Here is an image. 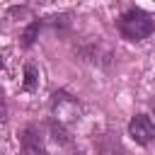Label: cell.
Masks as SVG:
<instances>
[{
    "instance_id": "1",
    "label": "cell",
    "mask_w": 155,
    "mask_h": 155,
    "mask_svg": "<svg viewBox=\"0 0 155 155\" xmlns=\"http://www.w3.org/2000/svg\"><path fill=\"white\" fill-rule=\"evenodd\" d=\"M116 27H119V31H121V36L126 41H143V39H148L153 34L155 19H153V15H148L140 7H128L119 17Z\"/></svg>"
},
{
    "instance_id": "9",
    "label": "cell",
    "mask_w": 155,
    "mask_h": 155,
    "mask_svg": "<svg viewBox=\"0 0 155 155\" xmlns=\"http://www.w3.org/2000/svg\"><path fill=\"white\" fill-rule=\"evenodd\" d=\"M5 119H7V102H5V97L0 92V121H5Z\"/></svg>"
},
{
    "instance_id": "10",
    "label": "cell",
    "mask_w": 155,
    "mask_h": 155,
    "mask_svg": "<svg viewBox=\"0 0 155 155\" xmlns=\"http://www.w3.org/2000/svg\"><path fill=\"white\" fill-rule=\"evenodd\" d=\"M0 68H2V53H0Z\"/></svg>"
},
{
    "instance_id": "2",
    "label": "cell",
    "mask_w": 155,
    "mask_h": 155,
    "mask_svg": "<svg viewBox=\"0 0 155 155\" xmlns=\"http://www.w3.org/2000/svg\"><path fill=\"white\" fill-rule=\"evenodd\" d=\"M80 102L78 97H73L70 92L65 90H58L51 94V114H53V121L61 124V126H68V124H75L80 119Z\"/></svg>"
},
{
    "instance_id": "3",
    "label": "cell",
    "mask_w": 155,
    "mask_h": 155,
    "mask_svg": "<svg viewBox=\"0 0 155 155\" xmlns=\"http://www.w3.org/2000/svg\"><path fill=\"white\" fill-rule=\"evenodd\" d=\"M19 150H22V155H48L46 140H44V133L39 126L27 124L19 131Z\"/></svg>"
},
{
    "instance_id": "5",
    "label": "cell",
    "mask_w": 155,
    "mask_h": 155,
    "mask_svg": "<svg viewBox=\"0 0 155 155\" xmlns=\"http://www.w3.org/2000/svg\"><path fill=\"white\" fill-rule=\"evenodd\" d=\"M94 153L97 155H128V150L124 148V143L119 140L116 133H99L94 138Z\"/></svg>"
},
{
    "instance_id": "7",
    "label": "cell",
    "mask_w": 155,
    "mask_h": 155,
    "mask_svg": "<svg viewBox=\"0 0 155 155\" xmlns=\"http://www.w3.org/2000/svg\"><path fill=\"white\" fill-rule=\"evenodd\" d=\"M39 29H41V19H34V22H31V24L24 29V34H22V46H24V48L34 46L36 36H39Z\"/></svg>"
},
{
    "instance_id": "4",
    "label": "cell",
    "mask_w": 155,
    "mask_h": 155,
    "mask_svg": "<svg viewBox=\"0 0 155 155\" xmlns=\"http://www.w3.org/2000/svg\"><path fill=\"white\" fill-rule=\"evenodd\" d=\"M128 136L138 143V145H150L155 140V124L148 114H136L128 121Z\"/></svg>"
},
{
    "instance_id": "6",
    "label": "cell",
    "mask_w": 155,
    "mask_h": 155,
    "mask_svg": "<svg viewBox=\"0 0 155 155\" xmlns=\"http://www.w3.org/2000/svg\"><path fill=\"white\" fill-rule=\"evenodd\" d=\"M39 87V68L34 63H27L24 65V80H22V90L27 92H34Z\"/></svg>"
},
{
    "instance_id": "8",
    "label": "cell",
    "mask_w": 155,
    "mask_h": 155,
    "mask_svg": "<svg viewBox=\"0 0 155 155\" xmlns=\"http://www.w3.org/2000/svg\"><path fill=\"white\" fill-rule=\"evenodd\" d=\"M51 133H53V140H56V143H61V145L70 143V136L65 133V126H61V124H56V121H51Z\"/></svg>"
}]
</instances>
